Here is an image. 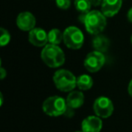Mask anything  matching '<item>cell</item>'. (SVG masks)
Here are the masks:
<instances>
[{"mask_svg":"<svg viewBox=\"0 0 132 132\" xmlns=\"http://www.w3.org/2000/svg\"><path fill=\"white\" fill-rule=\"evenodd\" d=\"M41 59L50 68H59L65 61V55L58 45L46 44L41 52Z\"/></svg>","mask_w":132,"mask_h":132,"instance_id":"1","label":"cell"},{"mask_svg":"<svg viewBox=\"0 0 132 132\" xmlns=\"http://www.w3.org/2000/svg\"><path fill=\"white\" fill-rule=\"evenodd\" d=\"M82 22L87 31L93 35H97L101 32L107 24L106 16L103 13L98 10H92L84 14Z\"/></svg>","mask_w":132,"mask_h":132,"instance_id":"2","label":"cell"},{"mask_svg":"<svg viewBox=\"0 0 132 132\" xmlns=\"http://www.w3.org/2000/svg\"><path fill=\"white\" fill-rule=\"evenodd\" d=\"M53 83L62 92H72L77 86V78L67 69H59L53 75Z\"/></svg>","mask_w":132,"mask_h":132,"instance_id":"3","label":"cell"},{"mask_svg":"<svg viewBox=\"0 0 132 132\" xmlns=\"http://www.w3.org/2000/svg\"><path fill=\"white\" fill-rule=\"evenodd\" d=\"M43 111L45 114L57 117L64 114L68 108L66 101L61 96H51L43 103Z\"/></svg>","mask_w":132,"mask_h":132,"instance_id":"4","label":"cell"},{"mask_svg":"<svg viewBox=\"0 0 132 132\" xmlns=\"http://www.w3.org/2000/svg\"><path fill=\"white\" fill-rule=\"evenodd\" d=\"M64 44L72 50H79L82 47L84 42L83 33L79 28L75 26H69L64 30Z\"/></svg>","mask_w":132,"mask_h":132,"instance_id":"5","label":"cell"},{"mask_svg":"<svg viewBox=\"0 0 132 132\" xmlns=\"http://www.w3.org/2000/svg\"><path fill=\"white\" fill-rule=\"evenodd\" d=\"M84 68L91 73L98 72L105 64V56L100 51H92L84 59Z\"/></svg>","mask_w":132,"mask_h":132,"instance_id":"6","label":"cell"},{"mask_svg":"<svg viewBox=\"0 0 132 132\" xmlns=\"http://www.w3.org/2000/svg\"><path fill=\"white\" fill-rule=\"evenodd\" d=\"M94 112L100 118H109L114 111V106L110 99L105 96L98 97L93 103Z\"/></svg>","mask_w":132,"mask_h":132,"instance_id":"7","label":"cell"},{"mask_svg":"<svg viewBox=\"0 0 132 132\" xmlns=\"http://www.w3.org/2000/svg\"><path fill=\"white\" fill-rule=\"evenodd\" d=\"M36 20L34 15L30 12H23L18 14L16 18V25L24 31H30L35 27Z\"/></svg>","mask_w":132,"mask_h":132,"instance_id":"8","label":"cell"},{"mask_svg":"<svg viewBox=\"0 0 132 132\" xmlns=\"http://www.w3.org/2000/svg\"><path fill=\"white\" fill-rule=\"evenodd\" d=\"M28 40L36 47H44L48 42V33L42 28H33L29 31Z\"/></svg>","mask_w":132,"mask_h":132,"instance_id":"9","label":"cell"},{"mask_svg":"<svg viewBox=\"0 0 132 132\" xmlns=\"http://www.w3.org/2000/svg\"><path fill=\"white\" fill-rule=\"evenodd\" d=\"M123 0H103L101 4V12L106 17H112L119 13Z\"/></svg>","mask_w":132,"mask_h":132,"instance_id":"10","label":"cell"},{"mask_svg":"<svg viewBox=\"0 0 132 132\" xmlns=\"http://www.w3.org/2000/svg\"><path fill=\"white\" fill-rule=\"evenodd\" d=\"M81 129L84 132H100L102 129V120L99 116H89L82 120Z\"/></svg>","mask_w":132,"mask_h":132,"instance_id":"11","label":"cell"},{"mask_svg":"<svg viewBox=\"0 0 132 132\" xmlns=\"http://www.w3.org/2000/svg\"><path fill=\"white\" fill-rule=\"evenodd\" d=\"M84 103V95L80 91H72L66 98V103L70 109H78Z\"/></svg>","mask_w":132,"mask_h":132,"instance_id":"12","label":"cell"},{"mask_svg":"<svg viewBox=\"0 0 132 132\" xmlns=\"http://www.w3.org/2000/svg\"><path fill=\"white\" fill-rule=\"evenodd\" d=\"M92 47L95 49V51L105 52L108 51L109 47V40L104 35H98L92 40Z\"/></svg>","mask_w":132,"mask_h":132,"instance_id":"13","label":"cell"},{"mask_svg":"<svg viewBox=\"0 0 132 132\" xmlns=\"http://www.w3.org/2000/svg\"><path fill=\"white\" fill-rule=\"evenodd\" d=\"M93 79L89 75H81L77 77V87L80 90L86 91L92 87Z\"/></svg>","mask_w":132,"mask_h":132,"instance_id":"14","label":"cell"},{"mask_svg":"<svg viewBox=\"0 0 132 132\" xmlns=\"http://www.w3.org/2000/svg\"><path fill=\"white\" fill-rule=\"evenodd\" d=\"M64 40V33L59 29H52L48 32V42L54 45H58Z\"/></svg>","mask_w":132,"mask_h":132,"instance_id":"15","label":"cell"},{"mask_svg":"<svg viewBox=\"0 0 132 132\" xmlns=\"http://www.w3.org/2000/svg\"><path fill=\"white\" fill-rule=\"evenodd\" d=\"M74 6L78 12L87 14L91 10L92 3L90 0H74Z\"/></svg>","mask_w":132,"mask_h":132,"instance_id":"16","label":"cell"},{"mask_svg":"<svg viewBox=\"0 0 132 132\" xmlns=\"http://www.w3.org/2000/svg\"><path fill=\"white\" fill-rule=\"evenodd\" d=\"M10 39H11V36H10V33L8 32V31L4 28H1V37H0V45L2 47L4 46L7 45L10 42Z\"/></svg>","mask_w":132,"mask_h":132,"instance_id":"17","label":"cell"},{"mask_svg":"<svg viewBox=\"0 0 132 132\" xmlns=\"http://www.w3.org/2000/svg\"><path fill=\"white\" fill-rule=\"evenodd\" d=\"M58 8L62 10H67L71 6V0H55Z\"/></svg>","mask_w":132,"mask_h":132,"instance_id":"18","label":"cell"},{"mask_svg":"<svg viewBox=\"0 0 132 132\" xmlns=\"http://www.w3.org/2000/svg\"><path fill=\"white\" fill-rule=\"evenodd\" d=\"M91 3H92V5H94V6H98V5H101L102 1L103 0H90Z\"/></svg>","mask_w":132,"mask_h":132,"instance_id":"19","label":"cell"},{"mask_svg":"<svg viewBox=\"0 0 132 132\" xmlns=\"http://www.w3.org/2000/svg\"><path fill=\"white\" fill-rule=\"evenodd\" d=\"M5 76H6V71L4 68H0V78L3 80L5 77Z\"/></svg>","mask_w":132,"mask_h":132,"instance_id":"20","label":"cell"},{"mask_svg":"<svg viewBox=\"0 0 132 132\" xmlns=\"http://www.w3.org/2000/svg\"><path fill=\"white\" fill-rule=\"evenodd\" d=\"M127 17H128V20H129V22L132 23V7H131L130 9H129V11H128Z\"/></svg>","mask_w":132,"mask_h":132,"instance_id":"21","label":"cell"},{"mask_svg":"<svg viewBox=\"0 0 132 132\" xmlns=\"http://www.w3.org/2000/svg\"><path fill=\"white\" fill-rule=\"evenodd\" d=\"M128 92H129V94L132 97V80L129 82V86H128Z\"/></svg>","mask_w":132,"mask_h":132,"instance_id":"22","label":"cell"},{"mask_svg":"<svg viewBox=\"0 0 132 132\" xmlns=\"http://www.w3.org/2000/svg\"><path fill=\"white\" fill-rule=\"evenodd\" d=\"M75 132H84V131H75Z\"/></svg>","mask_w":132,"mask_h":132,"instance_id":"23","label":"cell"},{"mask_svg":"<svg viewBox=\"0 0 132 132\" xmlns=\"http://www.w3.org/2000/svg\"><path fill=\"white\" fill-rule=\"evenodd\" d=\"M131 43H132V36H131Z\"/></svg>","mask_w":132,"mask_h":132,"instance_id":"24","label":"cell"}]
</instances>
